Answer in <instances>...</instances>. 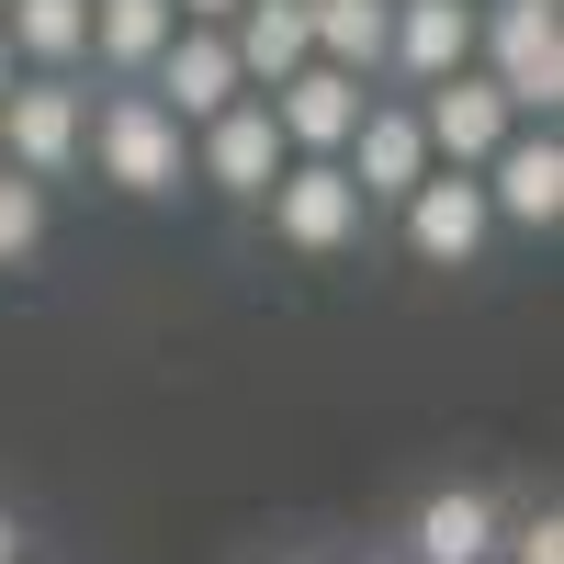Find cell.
Masks as SVG:
<instances>
[{"mask_svg":"<svg viewBox=\"0 0 564 564\" xmlns=\"http://www.w3.org/2000/svg\"><path fill=\"white\" fill-rule=\"evenodd\" d=\"M361 564H406V553H395V542H384V553H361Z\"/></svg>","mask_w":564,"mask_h":564,"instance_id":"603a6c76","label":"cell"},{"mask_svg":"<svg viewBox=\"0 0 564 564\" xmlns=\"http://www.w3.org/2000/svg\"><path fill=\"white\" fill-rule=\"evenodd\" d=\"M0 45L23 79H90V0H0Z\"/></svg>","mask_w":564,"mask_h":564,"instance_id":"4fadbf2b","label":"cell"},{"mask_svg":"<svg viewBox=\"0 0 564 564\" xmlns=\"http://www.w3.org/2000/svg\"><path fill=\"white\" fill-rule=\"evenodd\" d=\"M170 12H181V23H215V34H226V23L249 12V0H170Z\"/></svg>","mask_w":564,"mask_h":564,"instance_id":"d6986e66","label":"cell"},{"mask_svg":"<svg viewBox=\"0 0 564 564\" xmlns=\"http://www.w3.org/2000/svg\"><path fill=\"white\" fill-rule=\"evenodd\" d=\"M271 564H327V553H271Z\"/></svg>","mask_w":564,"mask_h":564,"instance_id":"7402d4cb","label":"cell"},{"mask_svg":"<svg viewBox=\"0 0 564 564\" xmlns=\"http://www.w3.org/2000/svg\"><path fill=\"white\" fill-rule=\"evenodd\" d=\"M0 564H34V531H23V508H0Z\"/></svg>","mask_w":564,"mask_h":564,"instance_id":"ffe728a7","label":"cell"},{"mask_svg":"<svg viewBox=\"0 0 564 564\" xmlns=\"http://www.w3.org/2000/svg\"><path fill=\"white\" fill-rule=\"evenodd\" d=\"M475 68L497 79V102L520 124L564 113V12L553 0H486L475 12Z\"/></svg>","mask_w":564,"mask_h":564,"instance_id":"7a4b0ae2","label":"cell"},{"mask_svg":"<svg viewBox=\"0 0 564 564\" xmlns=\"http://www.w3.org/2000/svg\"><path fill=\"white\" fill-rule=\"evenodd\" d=\"M260 113H271V135H282V159H339L350 124L372 113V90L339 79V68H294L282 90H260Z\"/></svg>","mask_w":564,"mask_h":564,"instance_id":"8fae6325","label":"cell"},{"mask_svg":"<svg viewBox=\"0 0 564 564\" xmlns=\"http://www.w3.org/2000/svg\"><path fill=\"white\" fill-rule=\"evenodd\" d=\"M395 238L417 271H486L497 249V215H486V181H463V170H430L417 193L395 204Z\"/></svg>","mask_w":564,"mask_h":564,"instance_id":"5b68a950","label":"cell"},{"mask_svg":"<svg viewBox=\"0 0 564 564\" xmlns=\"http://www.w3.org/2000/svg\"><path fill=\"white\" fill-rule=\"evenodd\" d=\"M497 564H564V508H508Z\"/></svg>","mask_w":564,"mask_h":564,"instance_id":"ac0fdd59","label":"cell"},{"mask_svg":"<svg viewBox=\"0 0 564 564\" xmlns=\"http://www.w3.org/2000/svg\"><path fill=\"white\" fill-rule=\"evenodd\" d=\"M226 57H238L249 102H260V90H282L294 68H316V45H305V0H249V12L226 23Z\"/></svg>","mask_w":564,"mask_h":564,"instance_id":"9a60e30c","label":"cell"},{"mask_svg":"<svg viewBox=\"0 0 564 564\" xmlns=\"http://www.w3.org/2000/svg\"><path fill=\"white\" fill-rule=\"evenodd\" d=\"M475 181H486L497 238H553V226H564V135H553V124H520Z\"/></svg>","mask_w":564,"mask_h":564,"instance_id":"52a82bcc","label":"cell"},{"mask_svg":"<svg viewBox=\"0 0 564 564\" xmlns=\"http://www.w3.org/2000/svg\"><path fill=\"white\" fill-rule=\"evenodd\" d=\"M384 23H395V0H305L316 68H339V79H361V90H384Z\"/></svg>","mask_w":564,"mask_h":564,"instance_id":"2e32d148","label":"cell"},{"mask_svg":"<svg viewBox=\"0 0 564 564\" xmlns=\"http://www.w3.org/2000/svg\"><path fill=\"white\" fill-rule=\"evenodd\" d=\"M45 226H57V204H45L34 181H12V170H0V271H23V260L45 249Z\"/></svg>","mask_w":564,"mask_h":564,"instance_id":"e0dca14e","label":"cell"},{"mask_svg":"<svg viewBox=\"0 0 564 564\" xmlns=\"http://www.w3.org/2000/svg\"><path fill=\"white\" fill-rule=\"evenodd\" d=\"M271 181H282V135H271V113H260V102L215 113V124L193 135V193L249 204V215H260V193H271Z\"/></svg>","mask_w":564,"mask_h":564,"instance_id":"7c38bea8","label":"cell"},{"mask_svg":"<svg viewBox=\"0 0 564 564\" xmlns=\"http://www.w3.org/2000/svg\"><path fill=\"white\" fill-rule=\"evenodd\" d=\"M135 90H148V102H159L181 135H204L215 113H238V102H249V79H238V57H226V34H215V23H181Z\"/></svg>","mask_w":564,"mask_h":564,"instance_id":"8992f818","label":"cell"},{"mask_svg":"<svg viewBox=\"0 0 564 564\" xmlns=\"http://www.w3.org/2000/svg\"><path fill=\"white\" fill-rule=\"evenodd\" d=\"M79 124H90V79H12L0 90V170L34 193L79 181Z\"/></svg>","mask_w":564,"mask_h":564,"instance_id":"3957f363","label":"cell"},{"mask_svg":"<svg viewBox=\"0 0 564 564\" xmlns=\"http://www.w3.org/2000/svg\"><path fill=\"white\" fill-rule=\"evenodd\" d=\"M553 12H564V0H553Z\"/></svg>","mask_w":564,"mask_h":564,"instance_id":"cb8c5ba5","label":"cell"},{"mask_svg":"<svg viewBox=\"0 0 564 564\" xmlns=\"http://www.w3.org/2000/svg\"><path fill=\"white\" fill-rule=\"evenodd\" d=\"M12 79H23V68H12V45H0V90H12Z\"/></svg>","mask_w":564,"mask_h":564,"instance_id":"44dd1931","label":"cell"},{"mask_svg":"<svg viewBox=\"0 0 564 564\" xmlns=\"http://www.w3.org/2000/svg\"><path fill=\"white\" fill-rule=\"evenodd\" d=\"M497 531H508V497L475 486V475H452V486H430V497L406 508L395 553L406 564H497Z\"/></svg>","mask_w":564,"mask_h":564,"instance_id":"9c48e42d","label":"cell"},{"mask_svg":"<svg viewBox=\"0 0 564 564\" xmlns=\"http://www.w3.org/2000/svg\"><path fill=\"white\" fill-rule=\"evenodd\" d=\"M339 170H350V193H361V215H395L417 181H430V135H417V113L395 102V90H372V113L350 124V148H339Z\"/></svg>","mask_w":564,"mask_h":564,"instance_id":"30bf717a","label":"cell"},{"mask_svg":"<svg viewBox=\"0 0 564 564\" xmlns=\"http://www.w3.org/2000/svg\"><path fill=\"white\" fill-rule=\"evenodd\" d=\"M170 34H181L170 0H90V79H102V90H135V79L159 68Z\"/></svg>","mask_w":564,"mask_h":564,"instance_id":"5bb4252c","label":"cell"},{"mask_svg":"<svg viewBox=\"0 0 564 564\" xmlns=\"http://www.w3.org/2000/svg\"><path fill=\"white\" fill-rule=\"evenodd\" d=\"M417 135H430V170H463V181H475L497 148H508V135H520V113H508L497 102V79L486 68H463V79H441V90H417Z\"/></svg>","mask_w":564,"mask_h":564,"instance_id":"ba28073f","label":"cell"},{"mask_svg":"<svg viewBox=\"0 0 564 564\" xmlns=\"http://www.w3.org/2000/svg\"><path fill=\"white\" fill-rule=\"evenodd\" d=\"M79 170L124 204H181L193 193V135H181L148 90H102L90 79V124H79Z\"/></svg>","mask_w":564,"mask_h":564,"instance_id":"6da1fadb","label":"cell"},{"mask_svg":"<svg viewBox=\"0 0 564 564\" xmlns=\"http://www.w3.org/2000/svg\"><path fill=\"white\" fill-rule=\"evenodd\" d=\"M260 226H271L294 260H350L372 215H361V193H350L339 159H282V181L260 193Z\"/></svg>","mask_w":564,"mask_h":564,"instance_id":"277c9868","label":"cell"}]
</instances>
